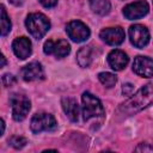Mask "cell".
Here are the masks:
<instances>
[{"label":"cell","instance_id":"52a82bcc","mask_svg":"<svg viewBox=\"0 0 153 153\" xmlns=\"http://www.w3.org/2000/svg\"><path fill=\"white\" fill-rule=\"evenodd\" d=\"M129 38L134 47L143 48L149 42V31L146 26L141 24H135L129 27Z\"/></svg>","mask_w":153,"mask_h":153},{"label":"cell","instance_id":"ba28073f","mask_svg":"<svg viewBox=\"0 0 153 153\" xmlns=\"http://www.w3.org/2000/svg\"><path fill=\"white\" fill-rule=\"evenodd\" d=\"M43 51L47 55H54V56L61 59V57H65V56H67L69 54L71 45L65 39H57V41L49 39V41H47L44 43Z\"/></svg>","mask_w":153,"mask_h":153},{"label":"cell","instance_id":"5b68a950","mask_svg":"<svg viewBox=\"0 0 153 153\" xmlns=\"http://www.w3.org/2000/svg\"><path fill=\"white\" fill-rule=\"evenodd\" d=\"M31 130L36 134L41 131H51L57 128V123L55 117L48 112H38L33 115L30 123Z\"/></svg>","mask_w":153,"mask_h":153},{"label":"cell","instance_id":"9a60e30c","mask_svg":"<svg viewBox=\"0 0 153 153\" xmlns=\"http://www.w3.org/2000/svg\"><path fill=\"white\" fill-rule=\"evenodd\" d=\"M61 105H62V109H63L66 116L71 121L76 122L79 120V105L74 98H71V97L62 98Z\"/></svg>","mask_w":153,"mask_h":153},{"label":"cell","instance_id":"484cf974","mask_svg":"<svg viewBox=\"0 0 153 153\" xmlns=\"http://www.w3.org/2000/svg\"><path fill=\"white\" fill-rule=\"evenodd\" d=\"M5 65H6V59L4 55H1V66L0 67H5Z\"/></svg>","mask_w":153,"mask_h":153},{"label":"cell","instance_id":"ac0fdd59","mask_svg":"<svg viewBox=\"0 0 153 153\" xmlns=\"http://www.w3.org/2000/svg\"><path fill=\"white\" fill-rule=\"evenodd\" d=\"M1 17H0V32L2 36H6L11 31V20L10 17L6 13V10L4 6H1Z\"/></svg>","mask_w":153,"mask_h":153},{"label":"cell","instance_id":"44dd1931","mask_svg":"<svg viewBox=\"0 0 153 153\" xmlns=\"http://www.w3.org/2000/svg\"><path fill=\"white\" fill-rule=\"evenodd\" d=\"M14 82H16V78L12 74H4L2 75V84H4V86L8 87V86H12Z\"/></svg>","mask_w":153,"mask_h":153},{"label":"cell","instance_id":"6da1fadb","mask_svg":"<svg viewBox=\"0 0 153 153\" xmlns=\"http://www.w3.org/2000/svg\"><path fill=\"white\" fill-rule=\"evenodd\" d=\"M153 103V84H147L141 87L135 94L128 98L118 108V111L124 116L135 115Z\"/></svg>","mask_w":153,"mask_h":153},{"label":"cell","instance_id":"d4e9b609","mask_svg":"<svg viewBox=\"0 0 153 153\" xmlns=\"http://www.w3.org/2000/svg\"><path fill=\"white\" fill-rule=\"evenodd\" d=\"M23 1H24V0H10V2H11V4H13V5H16V6L22 5V4H23Z\"/></svg>","mask_w":153,"mask_h":153},{"label":"cell","instance_id":"30bf717a","mask_svg":"<svg viewBox=\"0 0 153 153\" xmlns=\"http://www.w3.org/2000/svg\"><path fill=\"white\" fill-rule=\"evenodd\" d=\"M133 71L142 78L153 76V60L147 56H136L133 62Z\"/></svg>","mask_w":153,"mask_h":153},{"label":"cell","instance_id":"277c9868","mask_svg":"<svg viewBox=\"0 0 153 153\" xmlns=\"http://www.w3.org/2000/svg\"><path fill=\"white\" fill-rule=\"evenodd\" d=\"M10 102L12 105V117L14 121H23L30 109H31V103L29 100V98L24 94H19V93H13L10 97Z\"/></svg>","mask_w":153,"mask_h":153},{"label":"cell","instance_id":"603a6c76","mask_svg":"<svg viewBox=\"0 0 153 153\" xmlns=\"http://www.w3.org/2000/svg\"><path fill=\"white\" fill-rule=\"evenodd\" d=\"M133 90H134V87H133V85L129 84V82H128V84H124L123 87H122V92H123L124 96H130L131 92H133Z\"/></svg>","mask_w":153,"mask_h":153},{"label":"cell","instance_id":"e0dca14e","mask_svg":"<svg viewBox=\"0 0 153 153\" xmlns=\"http://www.w3.org/2000/svg\"><path fill=\"white\" fill-rule=\"evenodd\" d=\"M88 2L91 10L99 16H105L110 12L111 5L109 0H88Z\"/></svg>","mask_w":153,"mask_h":153},{"label":"cell","instance_id":"8fae6325","mask_svg":"<svg viewBox=\"0 0 153 153\" xmlns=\"http://www.w3.org/2000/svg\"><path fill=\"white\" fill-rule=\"evenodd\" d=\"M100 38L110 44V45H120L123 41H124V30L120 26H116V27H106L104 30L100 31L99 33Z\"/></svg>","mask_w":153,"mask_h":153},{"label":"cell","instance_id":"7a4b0ae2","mask_svg":"<svg viewBox=\"0 0 153 153\" xmlns=\"http://www.w3.org/2000/svg\"><path fill=\"white\" fill-rule=\"evenodd\" d=\"M25 25L30 35L36 39H41L50 29V22L43 13L29 14L25 19Z\"/></svg>","mask_w":153,"mask_h":153},{"label":"cell","instance_id":"d6986e66","mask_svg":"<svg viewBox=\"0 0 153 153\" xmlns=\"http://www.w3.org/2000/svg\"><path fill=\"white\" fill-rule=\"evenodd\" d=\"M98 79L99 81L108 88H111L115 86V84L117 82V76L112 73H109V72H102L98 74Z\"/></svg>","mask_w":153,"mask_h":153},{"label":"cell","instance_id":"2e32d148","mask_svg":"<svg viewBox=\"0 0 153 153\" xmlns=\"http://www.w3.org/2000/svg\"><path fill=\"white\" fill-rule=\"evenodd\" d=\"M76 61L80 67L87 68L92 62V50L91 47H82L76 53Z\"/></svg>","mask_w":153,"mask_h":153},{"label":"cell","instance_id":"ffe728a7","mask_svg":"<svg viewBox=\"0 0 153 153\" xmlns=\"http://www.w3.org/2000/svg\"><path fill=\"white\" fill-rule=\"evenodd\" d=\"M26 139L25 137H23V136H12L10 140H8V143L13 147V148H16V149H20V148H23L25 145H26Z\"/></svg>","mask_w":153,"mask_h":153},{"label":"cell","instance_id":"5bb4252c","mask_svg":"<svg viewBox=\"0 0 153 153\" xmlns=\"http://www.w3.org/2000/svg\"><path fill=\"white\" fill-rule=\"evenodd\" d=\"M128 61H129V57L128 55L120 50V49H115V50H111L108 55V62L110 65V67L114 69V71H122L126 68V66L128 65Z\"/></svg>","mask_w":153,"mask_h":153},{"label":"cell","instance_id":"4316f807","mask_svg":"<svg viewBox=\"0 0 153 153\" xmlns=\"http://www.w3.org/2000/svg\"><path fill=\"white\" fill-rule=\"evenodd\" d=\"M4 131H5V122H4V120H1V134L0 135H2Z\"/></svg>","mask_w":153,"mask_h":153},{"label":"cell","instance_id":"8992f818","mask_svg":"<svg viewBox=\"0 0 153 153\" xmlns=\"http://www.w3.org/2000/svg\"><path fill=\"white\" fill-rule=\"evenodd\" d=\"M66 31L68 37L76 43L84 42L90 37V29L86 26V24L80 20L69 22L66 26Z\"/></svg>","mask_w":153,"mask_h":153},{"label":"cell","instance_id":"7c38bea8","mask_svg":"<svg viewBox=\"0 0 153 153\" xmlns=\"http://www.w3.org/2000/svg\"><path fill=\"white\" fill-rule=\"evenodd\" d=\"M12 49L14 55L20 59V60H25L31 55L32 51V45H31V41L27 37H18L13 41L12 43Z\"/></svg>","mask_w":153,"mask_h":153},{"label":"cell","instance_id":"4fadbf2b","mask_svg":"<svg viewBox=\"0 0 153 153\" xmlns=\"http://www.w3.org/2000/svg\"><path fill=\"white\" fill-rule=\"evenodd\" d=\"M22 76L25 81H35V80H42L44 78L43 67L39 62H31L23 67L22 69Z\"/></svg>","mask_w":153,"mask_h":153},{"label":"cell","instance_id":"cb8c5ba5","mask_svg":"<svg viewBox=\"0 0 153 153\" xmlns=\"http://www.w3.org/2000/svg\"><path fill=\"white\" fill-rule=\"evenodd\" d=\"M44 7H47V8H50V7H54V6H56V4H57V0H38Z\"/></svg>","mask_w":153,"mask_h":153},{"label":"cell","instance_id":"3957f363","mask_svg":"<svg viewBox=\"0 0 153 153\" xmlns=\"http://www.w3.org/2000/svg\"><path fill=\"white\" fill-rule=\"evenodd\" d=\"M82 100V116L84 121H90L91 118L103 117L104 108L102 102L90 92H84L81 96Z\"/></svg>","mask_w":153,"mask_h":153},{"label":"cell","instance_id":"9c48e42d","mask_svg":"<svg viewBox=\"0 0 153 153\" xmlns=\"http://www.w3.org/2000/svg\"><path fill=\"white\" fill-rule=\"evenodd\" d=\"M149 11V6L148 2L146 0H139L131 4H128L124 8H123V14L127 19L129 20H135L139 18H142L143 16H146Z\"/></svg>","mask_w":153,"mask_h":153},{"label":"cell","instance_id":"7402d4cb","mask_svg":"<svg viewBox=\"0 0 153 153\" xmlns=\"http://www.w3.org/2000/svg\"><path fill=\"white\" fill-rule=\"evenodd\" d=\"M135 152H153V146H151L149 143H140L139 146H136Z\"/></svg>","mask_w":153,"mask_h":153}]
</instances>
